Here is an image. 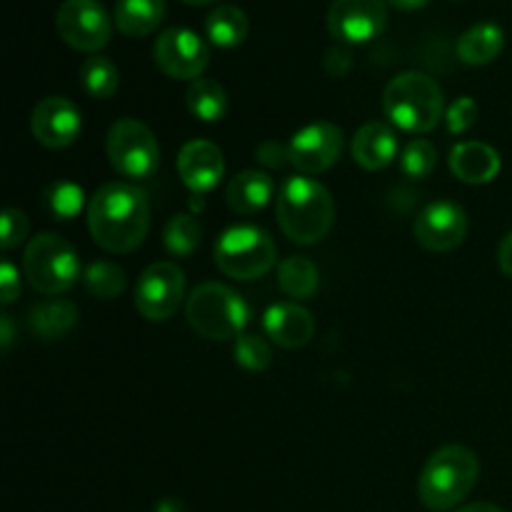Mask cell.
I'll return each mask as SVG.
<instances>
[{
    "instance_id": "6da1fadb",
    "label": "cell",
    "mask_w": 512,
    "mask_h": 512,
    "mask_svg": "<svg viewBox=\"0 0 512 512\" xmlns=\"http://www.w3.org/2000/svg\"><path fill=\"white\" fill-rule=\"evenodd\" d=\"M88 230L95 245L115 255L133 253L150 230V205L130 183H105L88 203Z\"/></svg>"
},
{
    "instance_id": "7a4b0ae2",
    "label": "cell",
    "mask_w": 512,
    "mask_h": 512,
    "mask_svg": "<svg viewBox=\"0 0 512 512\" xmlns=\"http://www.w3.org/2000/svg\"><path fill=\"white\" fill-rule=\"evenodd\" d=\"M335 223V200L323 183L295 175L278 193V225L285 238L300 245H315L328 238Z\"/></svg>"
},
{
    "instance_id": "3957f363",
    "label": "cell",
    "mask_w": 512,
    "mask_h": 512,
    "mask_svg": "<svg viewBox=\"0 0 512 512\" xmlns=\"http://www.w3.org/2000/svg\"><path fill=\"white\" fill-rule=\"evenodd\" d=\"M478 478V455L468 445H445L425 460L418 478V498L433 512L453 510L473 493Z\"/></svg>"
},
{
    "instance_id": "277c9868",
    "label": "cell",
    "mask_w": 512,
    "mask_h": 512,
    "mask_svg": "<svg viewBox=\"0 0 512 512\" xmlns=\"http://www.w3.org/2000/svg\"><path fill=\"white\" fill-rule=\"evenodd\" d=\"M383 113L395 128L423 135L440 125L445 113V98L440 85L430 75L408 70L385 85Z\"/></svg>"
},
{
    "instance_id": "5b68a950",
    "label": "cell",
    "mask_w": 512,
    "mask_h": 512,
    "mask_svg": "<svg viewBox=\"0 0 512 512\" xmlns=\"http://www.w3.org/2000/svg\"><path fill=\"white\" fill-rule=\"evenodd\" d=\"M185 315L188 323L200 338L215 340H238L248 325L250 308L235 290L220 283H203L185 300Z\"/></svg>"
},
{
    "instance_id": "8992f818",
    "label": "cell",
    "mask_w": 512,
    "mask_h": 512,
    "mask_svg": "<svg viewBox=\"0 0 512 512\" xmlns=\"http://www.w3.org/2000/svg\"><path fill=\"white\" fill-rule=\"evenodd\" d=\"M23 273L40 295H63L78 283L80 258L58 233H43L23 253Z\"/></svg>"
},
{
    "instance_id": "52a82bcc",
    "label": "cell",
    "mask_w": 512,
    "mask_h": 512,
    "mask_svg": "<svg viewBox=\"0 0 512 512\" xmlns=\"http://www.w3.org/2000/svg\"><path fill=\"white\" fill-rule=\"evenodd\" d=\"M275 260V240L268 230L255 225H233L215 243V265L235 280L260 278L275 268Z\"/></svg>"
},
{
    "instance_id": "ba28073f",
    "label": "cell",
    "mask_w": 512,
    "mask_h": 512,
    "mask_svg": "<svg viewBox=\"0 0 512 512\" xmlns=\"http://www.w3.org/2000/svg\"><path fill=\"white\" fill-rule=\"evenodd\" d=\"M105 153L118 175L128 180L153 178L160 165V145L153 130L135 118H120L110 125Z\"/></svg>"
},
{
    "instance_id": "9c48e42d",
    "label": "cell",
    "mask_w": 512,
    "mask_h": 512,
    "mask_svg": "<svg viewBox=\"0 0 512 512\" xmlns=\"http://www.w3.org/2000/svg\"><path fill=\"white\" fill-rule=\"evenodd\" d=\"M60 38L80 53L98 55L113 35V20L98 0H65L55 13Z\"/></svg>"
},
{
    "instance_id": "30bf717a",
    "label": "cell",
    "mask_w": 512,
    "mask_h": 512,
    "mask_svg": "<svg viewBox=\"0 0 512 512\" xmlns=\"http://www.w3.org/2000/svg\"><path fill=\"white\" fill-rule=\"evenodd\" d=\"M185 298V273L180 265L163 260L143 270L135 285V310L150 323L170 320Z\"/></svg>"
},
{
    "instance_id": "8fae6325",
    "label": "cell",
    "mask_w": 512,
    "mask_h": 512,
    "mask_svg": "<svg viewBox=\"0 0 512 512\" xmlns=\"http://www.w3.org/2000/svg\"><path fill=\"white\" fill-rule=\"evenodd\" d=\"M155 65L173 80H198L210 63V48L195 30L168 28L153 48Z\"/></svg>"
},
{
    "instance_id": "7c38bea8",
    "label": "cell",
    "mask_w": 512,
    "mask_h": 512,
    "mask_svg": "<svg viewBox=\"0 0 512 512\" xmlns=\"http://www.w3.org/2000/svg\"><path fill=\"white\" fill-rule=\"evenodd\" d=\"M343 155V130L320 120L300 128L288 145V163L303 175H320L333 168Z\"/></svg>"
},
{
    "instance_id": "4fadbf2b",
    "label": "cell",
    "mask_w": 512,
    "mask_h": 512,
    "mask_svg": "<svg viewBox=\"0 0 512 512\" xmlns=\"http://www.w3.org/2000/svg\"><path fill=\"white\" fill-rule=\"evenodd\" d=\"M388 25L385 0H333L328 10V30L343 45L370 43Z\"/></svg>"
},
{
    "instance_id": "5bb4252c",
    "label": "cell",
    "mask_w": 512,
    "mask_h": 512,
    "mask_svg": "<svg viewBox=\"0 0 512 512\" xmlns=\"http://www.w3.org/2000/svg\"><path fill=\"white\" fill-rule=\"evenodd\" d=\"M413 235L420 248L430 250V253H450V250L460 248L468 235V215L450 200H435L420 210L413 225Z\"/></svg>"
},
{
    "instance_id": "9a60e30c",
    "label": "cell",
    "mask_w": 512,
    "mask_h": 512,
    "mask_svg": "<svg viewBox=\"0 0 512 512\" xmlns=\"http://www.w3.org/2000/svg\"><path fill=\"white\" fill-rule=\"evenodd\" d=\"M30 130L40 145L50 150H63L78 140L80 130H83V115L73 100L50 95L33 108Z\"/></svg>"
},
{
    "instance_id": "2e32d148",
    "label": "cell",
    "mask_w": 512,
    "mask_h": 512,
    "mask_svg": "<svg viewBox=\"0 0 512 512\" xmlns=\"http://www.w3.org/2000/svg\"><path fill=\"white\" fill-rule=\"evenodd\" d=\"M225 173L223 150L210 140H190L180 148L178 175L185 188L195 195H205L220 183Z\"/></svg>"
},
{
    "instance_id": "e0dca14e",
    "label": "cell",
    "mask_w": 512,
    "mask_h": 512,
    "mask_svg": "<svg viewBox=\"0 0 512 512\" xmlns=\"http://www.w3.org/2000/svg\"><path fill=\"white\" fill-rule=\"evenodd\" d=\"M265 335L280 348H303L315 333V320L310 310L298 303H275L263 315Z\"/></svg>"
},
{
    "instance_id": "ac0fdd59",
    "label": "cell",
    "mask_w": 512,
    "mask_h": 512,
    "mask_svg": "<svg viewBox=\"0 0 512 512\" xmlns=\"http://www.w3.org/2000/svg\"><path fill=\"white\" fill-rule=\"evenodd\" d=\"M500 155L493 145L480 143V140H468V143H458L450 153V173L468 185H485L493 183L498 178Z\"/></svg>"
},
{
    "instance_id": "d6986e66",
    "label": "cell",
    "mask_w": 512,
    "mask_h": 512,
    "mask_svg": "<svg viewBox=\"0 0 512 512\" xmlns=\"http://www.w3.org/2000/svg\"><path fill=\"white\" fill-rule=\"evenodd\" d=\"M398 135L390 125L385 123H365L363 128L355 133L353 145H350V153L353 160L360 168L370 170H383L398 158Z\"/></svg>"
},
{
    "instance_id": "ffe728a7",
    "label": "cell",
    "mask_w": 512,
    "mask_h": 512,
    "mask_svg": "<svg viewBox=\"0 0 512 512\" xmlns=\"http://www.w3.org/2000/svg\"><path fill=\"white\" fill-rule=\"evenodd\" d=\"M275 183L268 173L263 170H243L235 175L225 190V200H228L230 210L238 215H255L273 200Z\"/></svg>"
},
{
    "instance_id": "44dd1931",
    "label": "cell",
    "mask_w": 512,
    "mask_h": 512,
    "mask_svg": "<svg viewBox=\"0 0 512 512\" xmlns=\"http://www.w3.org/2000/svg\"><path fill=\"white\" fill-rule=\"evenodd\" d=\"M165 18V0H118L113 23L128 38H145L155 33Z\"/></svg>"
},
{
    "instance_id": "7402d4cb",
    "label": "cell",
    "mask_w": 512,
    "mask_h": 512,
    "mask_svg": "<svg viewBox=\"0 0 512 512\" xmlns=\"http://www.w3.org/2000/svg\"><path fill=\"white\" fill-rule=\"evenodd\" d=\"M505 33L498 23H478L458 40V58L465 65H488L503 53Z\"/></svg>"
},
{
    "instance_id": "603a6c76",
    "label": "cell",
    "mask_w": 512,
    "mask_h": 512,
    "mask_svg": "<svg viewBox=\"0 0 512 512\" xmlns=\"http://www.w3.org/2000/svg\"><path fill=\"white\" fill-rule=\"evenodd\" d=\"M78 318L80 313L75 303H70V300H48V303H40L30 310L28 323L38 338L58 340L75 328Z\"/></svg>"
},
{
    "instance_id": "cb8c5ba5",
    "label": "cell",
    "mask_w": 512,
    "mask_h": 512,
    "mask_svg": "<svg viewBox=\"0 0 512 512\" xmlns=\"http://www.w3.org/2000/svg\"><path fill=\"white\" fill-rule=\"evenodd\" d=\"M248 15L238 5H220L205 18V35L215 48H238L248 38Z\"/></svg>"
},
{
    "instance_id": "d4e9b609",
    "label": "cell",
    "mask_w": 512,
    "mask_h": 512,
    "mask_svg": "<svg viewBox=\"0 0 512 512\" xmlns=\"http://www.w3.org/2000/svg\"><path fill=\"white\" fill-rule=\"evenodd\" d=\"M185 105L203 123H218L228 113V93L213 78H198L185 90Z\"/></svg>"
},
{
    "instance_id": "484cf974",
    "label": "cell",
    "mask_w": 512,
    "mask_h": 512,
    "mask_svg": "<svg viewBox=\"0 0 512 512\" xmlns=\"http://www.w3.org/2000/svg\"><path fill=\"white\" fill-rule=\"evenodd\" d=\"M278 285L288 298L308 300L318 293L320 273L315 263L303 255H290L278 268Z\"/></svg>"
},
{
    "instance_id": "4316f807",
    "label": "cell",
    "mask_w": 512,
    "mask_h": 512,
    "mask_svg": "<svg viewBox=\"0 0 512 512\" xmlns=\"http://www.w3.org/2000/svg\"><path fill=\"white\" fill-rule=\"evenodd\" d=\"M80 83H83L85 93L98 100H105L118 90L120 73L110 58H105V55H90L80 65Z\"/></svg>"
},
{
    "instance_id": "83f0119b",
    "label": "cell",
    "mask_w": 512,
    "mask_h": 512,
    "mask_svg": "<svg viewBox=\"0 0 512 512\" xmlns=\"http://www.w3.org/2000/svg\"><path fill=\"white\" fill-rule=\"evenodd\" d=\"M200 238H203V228H200L198 218L190 213L173 215V218L165 223L163 240L165 248H168L170 255H178V258H185V255H193L198 250Z\"/></svg>"
},
{
    "instance_id": "f1b7e54d",
    "label": "cell",
    "mask_w": 512,
    "mask_h": 512,
    "mask_svg": "<svg viewBox=\"0 0 512 512\" xmlns=\"http://www.w3.org/2000/svg\"><path fill=\"white\" fill-rule=\"evenodd\" d=\"M83 285L93 298L113 300L123 293L128 280H125V270L120 265L108 263V260H98V263L85 268Z\"/></svg>"
},
{
    "instance_id": "f546056e",
    "label": "cell",
    "mask_w": 512,
    "mask_h": 512,
    "mask_svg": "<svg viewBox=\"0 0 512 512\" xmlns=\"http://www.w3.org/2000/svg\"><path fill=\"white\" fill-rule=\"evenodd\" d=\"M435 165H438V153H435V145L425 138L410 140L400 153V168L410 180L428 178Z\"/></svg>"
},
{
    "instance_id": "4dcf8cb0",
    "label": "cell",
    "mask_w": 512,
    "mask_h": 512,
    "mask_svg": "<svg viewBox=\"0 0 512 512\" xmlns=\"http://www.w3.org/2000/svg\"><path fill=\"white\" fill-rule=\"evenodd\" d=\"M233 355L235 363H238L240 368L250 370V373H263V370H268L270 363H273V350H270L268 340L260 338V335H240V338L235 340Z\"/></svg>"
},
{
    "instance_id": "1f68e13d",
    "label": "cell",
    "mask_w": 512,
    "mask_h": 512,
    "mask_svg": "<svg viewBox=\"0 0 512 512\" xmlns=\"http://www.w3.org/2000/svg\"><path fill=\"white\" fill-rule=\"evenodd\" d=\"M48 208L58 220H70L83 208V190L73 183H55L48 193Z\"/></svg>"
},
{
    "instance_id": "d6a6232c",
    "label": "cell",
    "mask_w": 512,
    "mask_h": 512,
    "mask_svg": "<svg viewBox=\"0 0 512 512\" xmlns=\"http://www.w3.org/2000/svg\"><path fill=\"white\" fill-rule=\"evenodd\" d=\"M475 120H478V103L470 95L455 100L448 108V115H445V123H448V130L453 135H460L473 128Z\"/></svg>"
},
{
    "instance_id": "836d02e7",
    "label": "cell",
    "mask_w": 512,
    "mask_h": 512,
    "mask_svg": "<svg viewBox=\"0 0 512 512\" xmlns=\"http://www.w3.org/2000/svg\"><path fill=\"white\" fill-rule=\"evenodd\" d=\"M28 215L18 208H8L3 213V238H0V248L13 250L28 238Z\"/></svg>"
},
{
    "instance_id": "e575fe53",
    "label": "cell",
    "mask_w": 512,
    "mask_h": 512,
    "mask_svg": "<svg viewBox=\"0 0 512 512\" xmlns=\"http://www.w3.org/2000/svg\"><path fill=\"white\" fill-rule=\"evenodd\" d=\"M0 288H3L5 305H10L20 295V275L18 270H15V265L8 263V260L0 265Z\"/></svg>"
},
{
    "instance_id": "d590c367",
    "label": "cell",
    "mask_w": 512,
    "mask_h": 512,
    "mask_svg": "<svg viewBox=\"0 0 512 512\" xmlns=\"http://www.w3.org/2000/svg\"><path fill=\"white\" fill-rule=\"evenodd\" d=\"M335 65H340V78H343L345 73L350 70V65H353V55H350L348 48H330L328 55H325V68H328L330 75H335Z\"/></svg>"
},
{
    "instance_id": "8d00e7d4",
    "label": "cell",
    "mask_w": 512,
    "mask_h": 512,
    "mask_svg": "<svg viewBox=\"0 0 512 512\" xmlns=\"http://www.w3.org/2000/svg\"><path fill=\"white\" fill-rule=\"evenodd\" d=\"M285 158H288V148H283L280 143L278 148H275V143H265L258 148V160L270 165V168H280V165L285 163Z\"/></svg>"
},
{
    "instance_id": "74e56055",
    "label": "cell",
    "mask_w": 512,
    "mask_h": 512,
    "mask_svg": "<svg viewBox=\"0 0 512 512\" xmlns=\"http://www.w3.org/2000/svg\"><path fill=\"white\" fill-rule=\"evenodd\" d=\"M498 265L508 278H512V230L503 238L498 248Z\"/></svg>"
},
{
    "instance_id": "f35d334b",
    "label": "cell",
    "mask_w": 512,
    "mask_h": 512,
    "mask_svg": "<svg viewBox=\"0 0 512 512\" xmlns=\"http://www.w3.org/2000/svg\"><path fill=\"white\" fill-rule=\"evenodd\" d=\"M153 512H190V510L180 498H163L158 500V505H155Z\"/></svg>"
},
{
    "instance_id": "ab89813d",
    "label": "cell",
    "mask_w": 512,
    "mask_h": 512,
    "mask_svg": "<svg viewBox=\"0 0 512 512\" xmlns=\"http://www.w3.org/2000/svg\"><path fill=\"white\" fill-rule=\"evenodd\" d=\"M388 3L393 5V8L405 10V13H413V10L425 8V5H428L430 0H388Z\"/></svg>"
},
{
    "instance_id": "60d3db41",
    "label": "cell",
    "mask_w": 512,
    "mask_h": 512,
    "mask_svg": "<svg viewBox=\"0 0 512 512\" xmlns=\"http://www.w3.org/2000/svg\"><path fill=\"white\" fill-rule=\"evenodd\" d=\"M0 330H3V350L10 348V343H13V320H10V315H0Z\"/></svg>"
},
{
    "instance_id": "b9f144b4",
    "label": "cell",
    "mask_w": 512,
    "mask_h": 512,
    "mask_svg": "<svg viewBox=\"0 0 512 512\" xmlns=\"http://www.w3.org/2000/svg\"><path fill=\"white\" fill-rule=\"evenodd\" d=\"M455 512H505V510L493 503H473V505H463V508H458Z\"/></svg>"
},
{
    "instance_id": "7bdbcfd3",
    "label": "cell",
    "mask_w": 512,
    "mask_h": 512,
    "mask_svg": "<svg viewBox=\"0 0 512 512\" xmlns=\"http://www.w3.org/2000/svg\"><path fill=\"white\" fill-rule=\"evenodd\" d=\"M183 3L195 5V8H203V5H213V3H218V0H183Z\"/></svg>"
}]
</instances>
